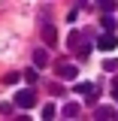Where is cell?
I'll return each instance as SVG.
<instances>
[{"instance_id":"12","label":"cell","mask_w":118,"mask_h":121,"mask_svg":"<svg viewBox=\"0 0 118 121\" xmlns=\"http://www.w3.org/2000/svg\"><path fill=\"white\" fill-rule=\"evenodd\" d=\"M103 30H115V18L112 15H103Z\"/></svg>"},{"instance_id":"9","label":"cell","mask_w":118,"mask_h":121,"mask_svg":"<svg viewBox=\"0 0 118 121\" xmlns=\"http://www.w3.org/2000/svg\"><path fill=\"white\" fill-rule=\"evenodd\" d=\"M97 6H100L103 12H112V9H115V0H97Z\"/></svg>"},{"instance_id":"5","label":"cell","mask_w":118,"mask_h":121,"mask_svg":"<svg viewBox=\"0 0 118 121\" xmlns=\"http://www.w3.org/2000/svg\"><path fill=\"white\" fill-rule=\"evenodd\" d=\"M58 76H61V79H67V82H73V79H76V67L64 64V67H58Z\"/></svg>"},{"instance_id":"8","label":"cell","mask_w":118,"mask_h":121,"mask_svg":"<svg viewBox=\"0 0 118 121\" xmlns=\"http://www.w3.org/2000/svg\"><path fill=\"white\" fill-rule=\"evenodd\" d=\"M97 118H115V109H109V106H100V109H97Z\"/></svg>"},{"instance_id":"3","label":"cell","mask_w":118,"mask_h":121,"mask_svg":"<svg viewBox=\"0 0 118 121\" xmlns=\"http://www.w3.org/2000/svg\"><path fill=\"white\" fill-rule=\"evenodd\" d=\"M76 91H79V94H85V97H88L91 103L97 100V88H94L91 82H79V85H76Z\"/></svg>"},{"instance_id":"14","label":"cell","mask_w":118,"mask_h":121,"mask_svg":"<svg viewBox=\"0 0 118 121\" xmlns=\"http://www.w3.org/2000/svg\"><path fill=\"white\" fill-rule=\"evenodd\" d=\"M112 100H115V103H118V79H115V82H112Z\"/></svg>"},{"instance_id":"4","label":"cell","mask_w":118,"mask_h":121,"mask_svg":"<svg viewBox=\"0 0 118 121\" xmlns=\"http://www.w3.org/2000/svg\"><path fill=\"white\" fill-rule=\"evenodd\" d=\"M43 39H45L48 45H58V33H55L52 24H43Z\"/></svg>"},{"instance_id":"1","label":"cell","mask_w":118,"mask_h":121,"mask_svg":"<svg viewBox=\"0 0 118 121\" xmlns=\"http://www.w3.org/2000/svg\"><path fill=\"white\" fill-rule=\"evenodd\" d=\"M15 106H18V109H33V106H36V91L33 88H21L15 94Z\"/></svg>"},{"instance_id":"13","label":"cell","mask_w":118,"mask_h":121,"mask_svg":"<svg viewBox=\"0 0 118 121\" xmlns=\"http://www.w3.org/2000/svg\"><path fill=\"white\" fill-rule=\"evenodd\" d=\"M79 39H82L79 33H70V36H67V45H70V48H79Z\"/></svg>"},{"instance_id":"10","label":"cell","mask_w":118,"mask_h":121,"mask_svg":"<svg viewBox=\"0 0 118 121\" xmlns=\"http://www.w3.org/2000/svg\"><path fill=\"white\" fill-rule=\"evenodd\" d=\"M55 112H58V109H55L52 103H45V106H43V118H55Z\"/></svg>"},{"instance_id":"11","label":"cell","mask_w":118,"mask_h":121,"mask_svg":"<svg viewBox=\"0 0 118 121\" xmlns=\"http://www.w3.org/2000/svg\"><path fill=\"white\" fill-rule=\"evenodd\" d=\"M103 70H106V73H115V70H118V60H112V58L103 60Z\"/></svg>"},{"instance_id":"6","label":"cell","mask_w":118,"mask_h":121,"mask_svg":"<svg viewBox=\"0 0 118 121\" xmlns=\"http://www.w3.org/2000/svg\"><path fill=\"white\" fill-rule=\"evenodd\" d=\"M33 64H36V67L43 70L45 64H48V52H43V48H36V52H33Z\"/></svg>"},{"instance_id":"2","label":"cell","mask_w":118,"mask_h":121,"mask_svg":"<svg viewBox=\"0 0 118 121\" xmlns=\"http://www.w3.org/2000/svg\"><path fill=\"white\" fill-rule=\"evenodd\" d=\"M115 45H118V36H115V33H112V30H106L103 36L97 39V48H103V52H112Z\"/></svg>"},{"instance_id":"7","label":"cell","mask_w":118,"mask_h":121,"mask_svg":"<svg viewBox=\"0 0 118 121\" xmlns=\"http://www.w3.org/2000/svg\"><path fill=\"white\" fill-rule=\"evenodd\" d=\"M64 115L67 118H79V103H67L64 106Z\"/></svg>"}]
</instances>
